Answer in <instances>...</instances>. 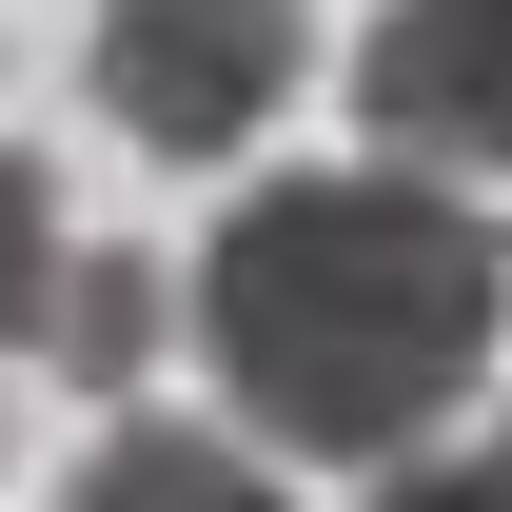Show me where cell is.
<instances>
[{"instance_id":"52a82bcc","label":"cell","mask_w":512,"mask_h":512,"mask_svg":"<svg viewBox=\"0 0 512 512\" xmlns=\"http://www.w3.org/2000/svg\"><path fill=\"white\" fill-rule=\"evenodd\" d=\"M375 512H512V434H493V453H414V473H375Z\"/></svg>"},{"instance_id":"6da1fadb","label":"cell","mask_w":512,"mask_h":512,"mask_svg":"<svg viewBox=\"0 0 512 512\" xmlns=\"http://www.w3.org/2000/svg\"><path fill=\"white\" fill-rule=\"evenodd\" d=\"M493 316H512V237L453 178H394V158L237 197L217 256H197L217 394L316 473H414L434 414L473 394V355H493Z\"/></svg>"},{"instance_id":"5b68a950","label":"cell","mask_w":512,"mask_h":512,"mask_svg":"<svg viewBox=\"0 0 512 512\" xmlns=\"http://www.w3.org/2000/svg\"><path fill=\"white\" fill-rule=\"evenodd\" d=\"M138 355H158V256H79L40 375H60V394H138Z\"/></svg>"},{"instance_id":"3957f363","label":"cell","mask_w":512,"mask_h":512,"mask_svg":"<svg viewBox=\"0 0 512 512\" xmlns=\"http://www.w3.org/2000/svg\"><path fill=\"white\" fill-rule=\"evenodd\" d=\"M355 119L394 178H512V0H394L355 40Z\"/></svg>"},{"instance_id":"8992f818","label":"cell","mask_w":512,"mask_h":512,"mask_svg":"<svg viewBox=\"0 0 512 512\" xmlns=\"http://www.w3.org/2000/svg\"><path fill=\"white\" fill-rule=\"evenodd\" d=\"M60 276H79L60 178H40V158H0V355H40V335H60Z\"/></svg>"},{"instance_id":"277c9868","label":"cell","mask_w":512,"mask_h":512,"mask_svg":"<svg viewBox=\"0 0 512 512\" xmlns=\"http://www.w3.org/2000/svg\"><path fill=\"white\" fill-rule=\"evenodd\" d=\"M79 512H296V493L237 434H197V414H119V434L79 453Z\"/></svg>"},{"instance_id":"7a4b0ae2","label":"cell","mask_w":512,"mask_h":512,"mask_svg":"<svg viewBox=\"0 0 512 512\" xmlns=\"http://www.w3.org/2000/svg\"><path fill=\"white\" fill-rule=\"evenodd\" d=\"M296 99V0H119L99 20V119L138 158H237Z\"/></svg>"}]
</instances>
